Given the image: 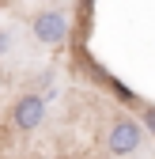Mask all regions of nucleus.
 <instances>
[{"label":"nucleus","instance_id":"f257e3e1","mask_svg":"<svg viewBox=\"0 0 155 159\" xmlns=\"http://www.w3.org/2000/svg\"><path fill=\"white\" fill-rule=\"evenodd\" d=\"M144 133H148V129H144L140 117H132V114H113L110 125H106V152L117 155V159L136 155L140 144H144Z\"/></svg>","mask_w":155,"mask_h":159},{"label":"nucleus","instance_id":"20e7f679","mask_svg":"<svg viewBox=\"0 0 155 159\" xmlns=\"http://www.w3.org/2000/svg\"><path fill=\"white\" fill-rule=\"evenodd\" d=\"M8 38H11L8 30H0V53H4V49H8Z\"/></svg>","mask_w":155,"mask_h":159},{"label":"nucleus","instance_id":"7ed1b4c3","mask_svg":"<svg viewBox=\"0 0 155 159\" xmlns=\"http://www.w3.org/2000/svg\"><path fill=\"white\" fill-rule=\"evenodd\" d=\"M42 121H46V98H42V95L27 91V95H19L15 102H11V125H15L19 133L42 129Z\"/></svg>","mask_w":155,"mask_h":159},{"label":"nucleus","instance_id":"f03ea898","mask_svg":"<svg viewBox=\"0 0 155 159\" xmlns=\"http://www.w3.org/2000/svg\"><path fill=\"white\" fill-rule=\"evenodd\" d=\"M30 34L42 46H61L64 38H68V15L61 8H42V11L30 19Z\"/></svg>","mask_w":155,"mask_h":159}]
</instances>
